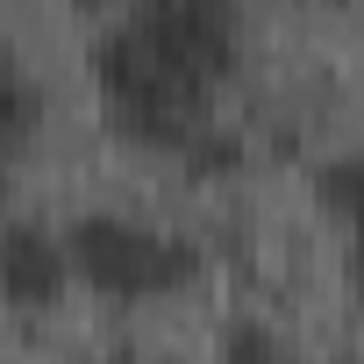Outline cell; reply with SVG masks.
I'll return each instance as SVG.
<instances>
[{
  "label": "cell",
  "mask_w": 364,
  "mask_h": 364,
  "mask_svg": "<svg viewBox=\"0 0 364 364\" xmlns=\"http://www.w3.org/2000/svg\"><path fill=\"white\" fill-rule=\"evenodd\" d=\"M236 43L243 22L222 0H150V8L114 15L93 43V72L114 129H129L136 143L186 150V136L208 122L215 86L236 65Z\"/></svg>",
  "instance_id": "cell-1"
},
{
  "label": "cell",
  "mask_w": 364,
  "mask_h": 364,
  "mask_svg": "<svg viewBox=\"0 0 364 364\" xmlns=\"http://www.w3.org/2000/svg\"><path fill=\"white\" fill-rule=\"evenodd\" d=\"M58 243H65V264L100 300H157V293H178L200 272V250L186 236H171L157 222H136V215H114V208H93V215L65 222Z\"/></svg>",
  "instance_id": "cell-2"
},
{
  "label": "cell",
  "mask_w": 364,
  "mask_h": 364,
  "mask_svg": "<svg viewBox=\"0 0 364 364\" xmlns=\"http://www.w3.org/2000/svg\"><path fill=\"white\" fill-rule=\"evenodd\" d=\"M72 286V264H65V243L50 222H8L0 229V300L8 307H58Z\"/></svg>",
  "instance_id": "cell-3"
},
{
  "label": "cell",
  "mask_w": 364,
  "mask_h": 364,
  "mask_svg": "<svg viewBox=\"0 0 364 364\" xmlns=\"http://www.w3.org/2000/svg\"><path fill=\"white\" fill-rule=\"evenodd\" d=\"M36 114H43V86H36V72H29L22 58L0 50V157H8L15 143L36 136Z\"/></svg>",
  "instance_id": "cell-4"
},
{
  "label": "cell",
  "mask_w": 364,
  "mask_h": 364,
  "mask_svg": "<svg viewBox=\"0 0 364 364\" xmlns=\"http://www.w3.org/2000/svg\"><path fill=\"white\" fill-rule=\"evenodd\" d=\"M222 364H286V350H279V336L257 314H243V321L222 328Z\"/></svg>",
  "instance_id": "cell-5"
},
{
  "label": "cell",
  "mask_w": 364,
  "mask_h": 364,
  "mask_svg": "<svg viewBox=\"0 0 364 364\" xmlns=\"http://www.w3.org/2000/svg\"><path fill=\"white\" fill-rule=\"evenodd\" d=\"M314 193H321V208L336 222H350V208H357V157H321L314 164Z\"/></svg>",
  "instance_id": "cell-6"
}]
</instances>
